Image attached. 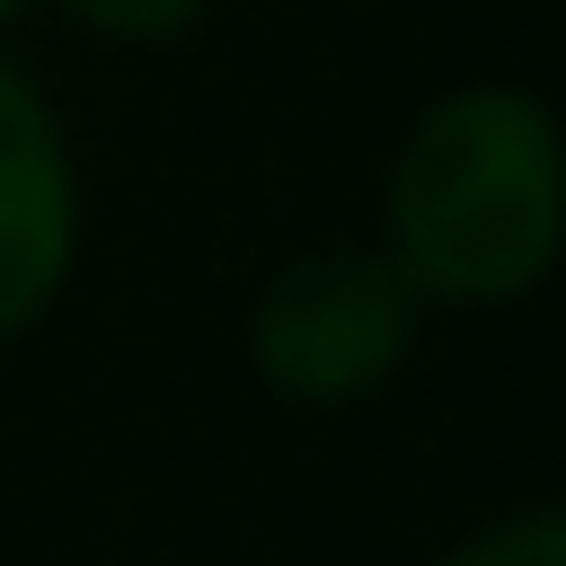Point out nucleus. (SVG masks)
I'll use <instances>...</instances> for the list:
<instances>
[{
	"mask_svg": "<svg viewBox=\"0 0 566 566\" xmlns=\"http://www.w3.org/2000/svg\"><path fill=\"white\" fill-rule=\"evenodd\" d=\"M97 27H124V35H159V27H177L195 0H80Z\"/></svg>",
	"mask_w": 566,
	"mask_h": 566,
	"instance_id": "nucleus-5",
	"label": "nucleus"
},
{
	"mask_svg": "<svg viewBox=\"0 0 566 566\" xmlns=\"http://www.w3.org/2000/svg\"><path fill=\"white\" fill-rule=\"evenodd\" d=\"M398 265L407 283H433L451 301H504L522 292L566 212L557 133L531 97L478 88L416 124L398 168Z\"/></svg>",
	"mask_w": 566,
	"mask_h": 566,
	"instance_id": "nucleus-1",
	"label": "nucleus"
},
{
	"mask_svg": "<svg viewBox=\"0 0 566 566\" xmlns=\"http://www.w3.org/2000/svg\"><path fill=\"white\" fill-rule=\"evenodd\" d=\"M71 265V168L18 71H0V336L44 310Z\"/></svg>",
	"mask_w": 566,
	"mask_h": 566,
	"instance_id": "nucleus-3",
	"label": "nucleus"
},
{
	"mask_svg": "<svg viewBox=\"0 0 566 566\" xmlns=\"http://www.w3.org/2000/svg\"><path fill=\"white\" fill-rule=\"evenodd\" d=\"M9 9H18V0H0V18H9Z\"/></svg>",
	"mask_w": 566,
	"mask_h": 566,
	"instance_id": "nucleus-6",
	"label": "nucleus"
},
{
	"mask_svg": "<svg viewBox=\"0 0 566 566\" xmlns=\"http://www.w3.org/2000/svg\"><path fill=\"white\" fill-rule=\"evenodd\" d=\"M407 327H416L407 265L345 248V256L292 265L265 292V310H256V363L292 398H345V389H363V380H380L398 363Z\"/></svg>",
	"mask_w": 566,
	"mask_h": 566,
	"instance_id": "nucleus-2",
	"label": "nucleus"
},
{
	"mask_svg": "<svg viewBox=\"0 0 566 566\" xmlns=\"http://www.w3.org/2000/svg\"><path fill=\"white\" fill-rule=\"evenodd\" d=\"M451 566H566V522H557V513H531V522H513V531L460 548Z\"/></svg>",
	"mask_w": 566,
	"mask_h": 566,
	"instance_id": "nucleus-4",
	"label": "nucleus"
}]
</instances>
